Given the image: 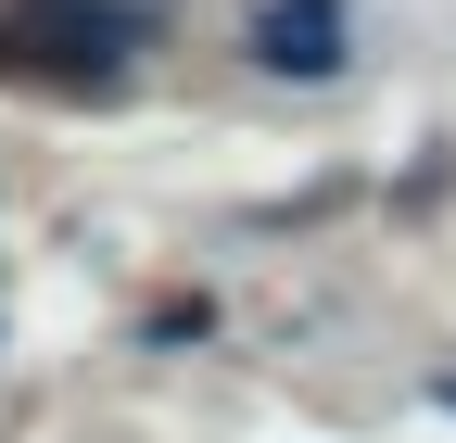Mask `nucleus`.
I'll list each match as a JSON object with an SVG mask.
<instances>
[{"mask_svg": "<svg viewBox=\"0 0 456 443\" xmlns=\"http://www.w3.org/2000/svg\"><path fill=\"white\" fill-rule=\"evenodd\" d=\"M152 38L140 0H26L0 26V77H51V89H114L127 51Z\"/></svg>", "mask_w": 456, "mask_h": 443, "instance_id": "obj_1", "label": "nucleus"}, {"mask_svg": "<svg viewBox=\"0 0 456 443\" xmlns=\"http://www.w3.org/2000/svg\"><path fill=\"white\" fill-rule=\"evenodd\" d=\"M241 51L266 77H292V89H330L342 64H355V13H342V0H266Z\"/></svg>", "mask_w": 456, "mask_h": 443, "instance_id": "obj_2", "label": "nucleus"}]
</instances>
